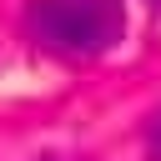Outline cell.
Returning a JSON list of instances; mask_svg holds the SVG:
<instances>
[{
	"instance_id": "obj_1",
	"label": "cell",
	"mask_w": 161,
	"mask_h": 161,
	"mask_svg": "<svg viewBox=\"0 0 161 161\" xmlns=\"http://www.w3.org/2000/svg\"><path fill=\"white\" fill-rule=\"evenodd\" d=\"M25 35L60 60H96L126 40V0H30Z\"/></svg>"
},
{
	"instance_id": "obj_2",
	"label": "cell",
	"mask_w": 161,
	"mask_h": 161,
	"mask_svg": "<svg viewBox=\"0 0 161 161\" xmlns=\"http://www.w3.org/2000/svg\"><path fill=\"white\" fill-rule=\"evenodd\" d=\"M151 151H156V161H161V116H156V126H151Z\"/></svg>"
},
{
	"instance_id": "obj_3",
	"label": "cell",
	"mask_w": 161,
	"mask_h": 161,
	"mask_svg": "<svg viewBox=\"0 0 161 161\" xmlns=\"http://www.w3.org/2000/svg\"><path fill=\"white\" fill-rule=\"evenodd\" d=\"M156 5H161V0H156Z\"/></svg>"
}]
</instances>
